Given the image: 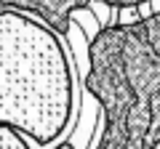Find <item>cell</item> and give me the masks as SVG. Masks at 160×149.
Returning <instances> with one entry per match:
<instances>
[{"label":"cell","instance_id":"1","mask_svg":"<svg viewBox=\"0 0 160 149\" xmlns=\"http://www.w3.org/2000/svg\"><path fill=\"white\" fill-rule=\"evenodd\" d=\"M86 91L102 107L93 149L160 147V11L104 24L88 43ZM48 149H75L59 141Z\"/></svg>","mask_w":160,"mask_h":149},{"label":"cell","instance_id":"2","mask_svg":"<svg viewBox=\"0 0 160 149\" xmlns=\"http://www.w3.org/2000/svg\"><path fill=\"white\" fill-rule=\"evenodd\" d=\"M75 107L69 56L38 19L0 8V149H48Z\"/></svg>","mask_w":160,"mask_h":149},{"label":"cell","instance_id":"3","mask_svg":"<svg viewBox=\"0 0 160 149\" xmlns=\"http://www.w3.org/2000/svg\"><path fill=\"white\" fill-rule=\"evenodd\" d=\"M91 6L93 0H0V8L38 19L40 24H46L59 37L69 35L75 13L91 11Z\"/></svg>","mask_w":160,"mask_h":149},{"label":"cell","instance_id":"4","mask_svg":"<svg viewBox=\"0 0 160 149\" xmlns=\"http://www.w3.org/2000/svg\"><path fill=\"white\" fill-rule=\"evenodd\" d=\"M109 8H118V11H126V8H139L144 6V3H149V0H104Z\"/></svg>","mask_w":160,"mask_h":149}]
</instances>
